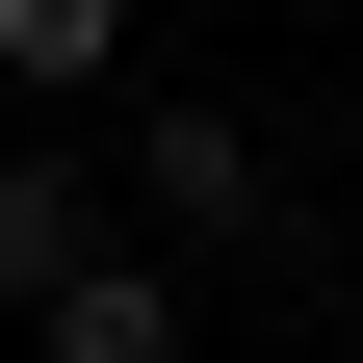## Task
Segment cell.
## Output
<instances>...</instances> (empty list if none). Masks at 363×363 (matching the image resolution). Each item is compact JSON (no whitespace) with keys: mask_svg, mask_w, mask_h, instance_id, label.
Wrapping results in <instances>:
<instances>
[{"mask_svg":"<svg viewBox=\"0 0 363 363\" xmlns=\"http://www.w3.org/2000/svg\"><path fill=\"white\" fill-rule=\"evenodd\" d=\"M130 208H156V259H234L259 234V130L234 104H156V130H130Z\"/></svg>","mask_w":363,"mask_h":363,"instance_id":"obj_1","label":"cell"},{"mask_svg":"<svg viewBox=\"0 0 363 363\" xmlns=\"http://www.w3.org/2000/svg\"><path fill=\"white\" fill-rule=\"evenodd\" d=\"M104 259V156H0V311H52Z\"/></svg>","mask_w":363,"mask_h":363,"instance_id":"obj_2","label":"cell"},{"mask_svg":"<svg viewBox=\"0 0 363 363\" xmlns=\"http://www.w3.org/2000/svg\"><path fill=\"white\" fill-rule=\"evenodd\" d=\"M26 363H182V259H78L26 311Z\"/></svg>","mask_w":363,"mask_h":363,"instance_id":"obj_3","label":"cell"},{"mask_svg":"<svg viewBox=\"0 0 363 363\" xmlns=\"http://www.w3.org/2000/svg\"><path fill=\"white\" fill-rule=\"evenodd\" d=\"M0 78H26V104H78V78H130V0H0Z\"/></svg>","mask_w":363,"mask_h":363,"instance_id":"obj_4","label":"cell"},{"mask_svg":"<svg viewBox=\"0 0 363 363\" xmlns=\"http://www.w3.org/2000/svg\"><path fill=\"white\" fill-rule=\"evenodd\" d=\"M337 234H363V208H337Z\"/></svg>","mask_w":363,"mask_h":363,"instance_id":"obj_5","label":"cell"}]
</instances>
